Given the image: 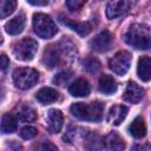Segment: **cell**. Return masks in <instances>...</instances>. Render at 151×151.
I'll return each mask as SVG.
<instances>
[{
	"mask_svg": "<svg viewBox=\"0 0 151 151\" xmlns=\"http://www.w3.org/2000/svg\"><path fill=\"white\" fill-rule=\"evenodd\" d=\"M124 40L137 50H147L151 47V33L147 26L142 24L131 25L124 33Z\"/></svg>",
	"mask_w": 151,
	"mask_h": 151,
	"instance_id": "cell-1",
	"label": "cell"
},
{
	"mask_svg": "<svg viewBox=\"0 0 151 151\" xmlns=\"http://www.w3.org/2000/svg\"><path fill=\"white\" fill-rule=\"evenodd\" d=\"M104 104L101 101H92L90 104L74 103L71 106V113L81 120L88 122H99L103 118Z\"/></svg>",
	"mask_w": 151,
	"mask_h": 151,
	"instance_id": "cell-2",
	"label": "cell"
},
{
	"mask_svg": "<svg viewBox=\"0 0 151 151\" xmlns=\"http://www.w3.org/2000/svg\"><path fill=\"white\" fill-rule=\"evenodd\" d=\"M33 29L35 34L42 39H50L58 32L54 21L50 15L44 13H35L33 15Z\"/></svg>",
	"mask_w": 151,
	"mask_h": 151,
	"instance_id": "cell-3",
	"label": "cell"
},
{
	"mask_svg": "<svg viewBox=\"0 0 151 151\" xmlns=\"http://www.w3.org/2000/svg\"><path fill=\"white\" fill-rule=\"evenodd\" d=\"M38 80H39L38 71L31 67L17 68L13 73V81L15 86L21 90H28L33 87Z\"/></svg>",
	"mask_w": 151,
	"mask_h": 151,
	"instance_id": "cell-4",
	"label": "cell"
},
{
	"mask_svg": "<svg viewBox=\"0 0 151 151\" xmlns=\"http://www.w3.org/2000/svg\"><path fill=\"white\" fill-rule=\"evenodd\" d=\"M38 51V42L31 38H25L18 41L13 47V54L18 60L29 61Z\"/></svg>",
	"mask_w": 151,
	"mask_h": 151,
	"instance_id": "cell-5",
	"label": "cell"
},
{
	"mask_svg": "<svg viewBox=\"0 0 151 151\" xmlns=\"http://www.w3.org/2000/svg\"><path fill=\"white\" fill-rule=\"evenodd\" d=\"M130 65H131V54L127 51L117 52L113 55V58H111L109 61L110 68L119 76L126 74V72L130 68Z\"/></svg>",
	"mask_w": 151,
	"mask_h": 151,
	"instance_id": "cell-6",
	"label": "cell"
},
{
	"mask_svg": "<svg viewBox=\"0 0 151 151\" xmlns=\"http://www.w3.org/2000/svg\"><path fill=\"white\" fill-rule=\"evenodd\" d=\"M112 41H113L112 34L105 29V31H101L100 33H98L90 41V46L96 52H106L111 48Z\"/></svg>",
	"mask_w": 151,
	"mask_h": 151,
	"instance_id": "cell-7",
	"label": "cell"
},
{
	"mask_svg": "<svg viewBox=\"0 0 151 151\" xmlns=\"http://www.w3.org/2000/svg\"><path fill=\"white\" fill-rule=\"evenodd\" d=\"M129 0H110L106 5V17L109 19H116L129 11Z\"/></svg>",
	"mask_w": 151,
	"mask_h": 151,
	"instance_id": "cell-8",
	"label": "cell"
},
{
	"mask_svg": "<svg viewBox=\"0 0 151 151\" xmlns=\"http://www.w3.org/2000/svg\"><path fill=\"white\" fill-rule=\"evenodd\" d=\"M144 97V88L142 86H139L138 84L133 83V81H130L125 88V92L123 94V98L124 100L129 101V103H132V104H136L138 101L142 100V98Z\"/></svg>",
	"mask_w": 151,
	"mask_h": 151,
	"instance_id": "cell-9",
	"label": "cell"
},
{
	"mask_svg": "<svg viewBox=\"0 0 151 151\" xmlns=\"http://www.w3.org/2000/svg\"><path fill=\"white\" fill-rule=\"evenodd\" d=\"M63 124H64V116L61 111L57 109L50 110L47 113V129L53 133H58L60 132Z\"/></svg>",
	"mask_w": 151,
	"mask_h": 151,
	"instance_id": "cell-10",
	"label": "cell"
},
{
	"mask_svg": "<svg viewBox=\"0 0 151 151\" xmlns=\"http://www.w3.org/2000/svg\"><path fill=\"white\" fill-rule=\"evenodd\" d=\"M63 59V52L61 48L57 45L54 46H48V48L45 50L44 53V64L46 65V67H54L57 66L60 60Z\"/></svg>",
	"mask_w": 151,
	"mask_h": 151,
	"instance_id": "cell-11",
	"label": "cell"
},
{
	"mask_svg": "<svg viewBox=\"0 0 151 151\" xmlns=\"http://www.w3.org/2000/svg\"><path fill=\"white\" fill-rule=\"evenodd\" d=\"M127 107L124 106V105H114L110 109L109 113H107V117H106V120L107 123L112 124V125H119L126 117L127 114Z\"/></svg>",
	"mask_w": 151,
	"mask_h": 151,
	"instance_id": "cell-12",
	"label": "cell"
},
{
	"mask_svg": "<svg viewBox=\"0 0 151 151\" xmlns=\"http://www.w3.org/2000/svg\"><path fill=\"white\" fill-rule=\"evenodd\" d=\"M91 91L90 84L86 79L84 78H79L76 81H73L70 87H68V92L73 96V97H86L88 96Z\"/></svg>",
	"mask_w": 151,
	"mask_h": 151,
	"instance_id": "cell-13",
	"label": "cell"
},
{
	"mask_svg": "<svg viewBox=\"0 0 151 151\" xmlns=\"http://www.w3.org/2000/svg\"><path fill=\"white\" fill-rule=\"evenodd\" d=\"M59 21H60L61 24H64L65 26L72 28L73 31H76V32H77L78 34H80V35H86V34H88V33L91 32V28H92L88 22H74V21H72L71 19H68L67 17H65V15H63V14L59 15Z\"/></svg>",
	"mask_w": 151,
	"mask_h": 151,
	"instance_id": "cell-14",
	"label": "cell"
},
{
	"mask_svg": "<svg viewBox=\"0 0 151 151\" xmlns=\"http://www.w3.org/2000/svg\"><path fill=\"white\" fill-rule=\"evenodd\" d=\"M137 74L142 81L146 83L151 80V58L144 55L138 59Z\"/></svg>",
	"mask_w": 151,
	"mask_h": 151,
	"instance_id": "cell-15",
	"label": "cell"
},
{
	"mask_svg": "<svg viewBox=\"0 0 151 151\" xmlns=\"http://www.w3.org/2000/svg\"><path fill=\"white\" fill-rule=\"evenodd\" d=\"M25 21H26L25 20V15H22V14L17 15L13 19H11L9 21L6 22L5 31L11 35H17V34L22 32V29L25 27Z\"/></svg>",
	"mask_w": 151,
	"mask_h": 151,
	"instance_id": "cell-16",
	"label": "cell"
},
{
	"mask_svg": "<svg viewBox=\"0 0 151 151\" xmlns=\"http://www.w3.org/2000/svg\"><path fill=\"white\" fill-rule=\"evenodd\" d=\"M35 98L41 104H50V103H54L59 99V93L57 90H54L52 87H42L37 92Z\"/></svg>",
	"mask_w": 151,
	"mask_h": 151,
	"instance_id": "cell-17",
	"label": "cell"
},
{
	"mask_svg": "<svg viewBox=\"0 0 151 151\" xmlns=\"http://www.w3.org/2000/svg\"><path fill=\"white\" fill-rule=\"evenodd\" d=\"M129 132H130V134L132 137H134L137 139H140V138L145 137V134H146V126H145L144 119L140 116L139 117H136L133 119V122L130 124Z\"/></svg>",
	"mask_w": 151,
	"mask_h": 151,
	"instance_id": "cell-18",
	"label": "cell"
},
{
	"mask_svg": "<svg viewBox=\"0 0 151 151\" xmlns=\"http://www.w3.org/2000/svg\"><path fill=\"white\" fill-rule=\"evenodd\" d=\"M98 87H99L100 92H103L105 94H112L117 91V83L113 77H111L109 74H104L99 79Z\"/></svg>",
	"mask_w": 151,
	"mask_h": 151,
	"instance_id": "cell-19",
	"label": "cell"
},
{
	"mask_svg": "<svg viewBox=\"0 0 151 151\" xmlns=\"http://www.w3.org/2000/svg\"><path fill=\"white\" fill-rule=\"evenodd\" d=\"M15 116L18 117L19 120L25 122V123H31L37 119V112L31 106L26 105H20L15 109Z\"/></svg>",
	"mask_w": 151,
	"mask_h": 151,
	"instance_id": "cell-20",
	"label": "cell"
},
{
	"mask_svg": "<svg viewBox=\"0 0 151 151\" xmlns=\"http://www.w3.org/2000/svg\"><path fill=\"white\" fill-rule=\"evenodd\" d=\"M105 145L109 150H123L125 147V143L123 138L116 132H111L109 136H106Z\"/></svg>",
	"mask_w": 151,
	"mask_h": 151,
	"instance_id": "cell-21",
	"label": "cell"
},
{
	"mask_svg": "<svg viewBox=\"0 0 151 151\" xmlns=\"http://www.w3.org/2000/svg\"><path fill=\"white\" fill-rule=\"evenodd\" d=\"M17 130V122L14 117L9 113H5L1 118V132L2 133H13Z\"/></svg>",
	"mask_w": 151,
	"mask_h": 151,
	"instance_id": "cell-22",
	"label": "cell"
},
{
	"mask_svg": "<svg viewBox=\"0 0 151 151\" xmlns=\"http://www.w3.org/2000/svg\"><path fill=\"white\" fill-rule=\"evenodd\" d=\"M17 6V0H0V15L6 18L13 13Z\"/></svg>",
	"mask_w": 151,
	"mask_h": 151,
	"instance_id": "cell-23",
	"label": "cell"
},
{
	"mask_svg": "<svg viewBox=\"0 0 151 151\" xmlns=\"http://www.w3.org/2000/svg\"><path fill=\"white\" fill-rule=\"evenodd\" d=\"M84 68L90 73H94L100 68V63L96 58H87L84 60Z\"/></svg>",
	"mask_w": 151,
	"mask_h": 151,
	"instance_id": "cell-24",
	"label": "cell"
},
{
	"mask_svg": "<svg viewBox=\"0 0 151 151\" xmlns=\"http://www.w3.org/2000/svg\"><path fill=\"white\" fill-rule=\"evenodd\" d=\"M37 133H38V131L33 126H25L20 131V136L24 139H32V138H34L37 136Z\"/></svg>",
	"mask_w": 151,
	"mask_h": 151,
	"instance_id": "cell-25",
	"label": "cell"
},
{
	"mask_svg": "<svg viewBox=\"0 0 151 151\" xmlns=\"http://www.w3.org/2000/svg\"><path fill=\"white\" fill-rule=\"evenodd\" d=\"M87 0H66V6L70 11L76 12L83 8V6L86 4Z\"/></svg>",
	"mask_w": 151,
	"mask_h": 151,
	"instance_id": "cell-26",
	"label": "cell"
},
{
	"mask_svg": "<svg viewBox=\"0 0 151 151\" xmlns=\"http://www.w3.org/2000/svg\"><path fill=\"white\" fill-rule=\"evenodd\" d=\"M70 77H71V72H61V73H59V74H57L55 77H54V79H53V81L54 83H57L58 85H60V86H64L65 84H66V81L70 79Z\"/></svg>",
	"mask_w": 151,
	"mask_h": 151,
	"instance_id": "cell-27",
	"label": "cell"
},
{
	"mask_svg": "<svg viewBox=\"0 0 151 151\" xmlns=\"http://www.w3.org/2000/svg\"><path fill=\"white\" fill-rule=\"evenodd\" d=\"M8 65H9V60L7 59V57L5 54H1V57H0V66H1V70L5 71Z\"/></svg>",
	"mask_w": 151,
	"mask_h": 151,
	"instance_id": "cell-28",
	"label": "cell"
},
{
	"mask_svg": "<svg viewBox=\"0 0 151 151\" xmlns=\"http://www.w3.org/2000/svg\"><path fill=\"white\" fill-rule=\"evenodd\" d=\"M33 6H46L48 4V0H27Z\"/></svg>",
	"mask_w": 151,
	"mask_h": 151,
	"instance_id": "cell-29",
	"label": "cell"
},
{
	"mask_svg": "<svg viewBox=\"0 0 151 151\" xmlns=\"http://www.w3.org/2000/svg\"><path fill=\"white\" fill-rule=\"evenodd\" d=\"M42 149L44 150H48V149H51V150H57V146L55 145H53V144H51V143H48V142H45L44 143V145H42Z\"/></svg>",
	"mask_w": 151,
	"mask_h": 151,
	"instance_id": "cell-30",
	"label": "cell"
},
{
	"mask_svg": "<svg viewBox=\"0 0 151 151\" xmlns=\"http://www.w3.org/2000/svg\"><path fill=\"white\" fill-rule=\"evenodd\" d=\"M133 149H139V150H151V145H137Z\"/></svg>",
	"mask_w": 151,
	"mask_h": 151,
	"instance_id": "cell-31",
	"label": "cell"
}]
</instances>
